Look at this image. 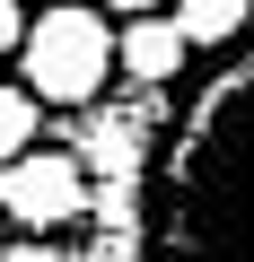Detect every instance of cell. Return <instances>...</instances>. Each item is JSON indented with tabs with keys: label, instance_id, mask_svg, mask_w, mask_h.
Segmentation results:
<instances>
[{
	"label": "cell",
	"instance_id": "obj_3",
	"mask_svg": "<svg viewBox=\"0 0 254 262\" xmlns=\"http://www.w3.org/2000/svg\"><path fill=\"white\" fill-rule=\"evenodd\" d=\"M0 219L18 236H62L88 219V166L70 149H27L18 166H0Z\"/></svg>",
	"mask_w": 254,
	"mask_h": 262
},
{
	"label": "cell",
	"instance_id": "obj_11",
	"mask_svg": "<svg viewBox=\"0 0 254 262\" xmlns=\"http://www.w3.org/2000/svg\"><path fill=\"white\" fill-rule=\"evenodd\" d=\"M96 262H149V245H123V236H105V245H96Z\"/></svg>",
	"mask_w": 254,
	"mask_h": 262
},
{
	"label": "cell",
	"instance_id": "obj_10",
	"mask_svg": "<svg viewBox=\"0 0 254 262\" xmlns=\"http://www.w3.org/2000/svg\"><path fill=\"white\" fill-rule=\"evenodd\" d=\"M0 262H70V253L44 245V236H18V245H0Z\"/></svg>",
	"mask_w": 254,
	"mask_h": 262
},
{
	"label": "cell",
	"instance_id": "obj_13",
	"mask_svg": "<svg viewBox=\"0 0 254 262\" xmlns=\"http://www.w3.org/2000/svg\"><path fill=\"white\" fill-rule=\"evenodd\" d=\"M44 9H62V0H44Z\"/></svg>",
	"mask_w": 254,
	"mask_h": 262
},
{
	"label": "cell",
	"instance_id": "obj_8",
	"mask_svg": "<svg viewBox=\"0 0 254 262\" xmlns=\"http://www.w3.org/2000/svg\"><path fill=\"white\" fill-rule=\"evenodd\" d=\"M35 140H44V96L18 79V88H0V166H18Z\"/></svg>",
	"mask_w": 254,
	"mask_h": 262
},
{
	"label": "cell",
	"instance_id": "obj_6",
	"mask_svg": "<svg viewBox=\"0 0 254 262\" xmlns=\"http://www.w3.org/2000/svg\"><path fill=\"white\" fill-rule=\"evenodd\" d=\"M88 227L96 236H123V245H149V175L88 184Z\"/></svg>",
	"mask_w": 254,
	"mask_h": 262
},
{
	"label": "cell",
	"instance_id": "obj_9",
	"mask_svg": "<svg viewBox=\"0 0 254 262\" xmlns=\"http://www.w3.org/2000/svg\"><path fill=\"white\" fill-rule=\"evenodd\" d=\"M35 18H27V0H0V53H27Z\"/></svg>",
	"mask_w": 254,
	"mask_h": 262
},
{
	"label": "cell",
	"instance_id": "obj_5",
	"mask_svg": "<svg viewBox=\"0 0 254 262\" xmlns=\"http://www.w3.org/2000/svg\"><path fill=\"white\" fill-rule=\"evenodd\" d=\"M123 70H132L141 88H175L184 79V61H193V44H184V27L175 18H123Z\"/></svg>",
	"mask_w": 254,
	"mask_h": 262
},
{
	"label": "cell",
	"instance_id": "obj_12",
	"mask_svg": "<svg viewBox=\"0 0 254 262\" xmlns=\"http://www.w3.org/2000/svg\"><path fill=\"white\" fill-rule=\"evenodd\" d=\"M114 18H158V0H105Z\"/></svg>",
	"mask_w": 254,
	"mask_h": 262
},
{
	"label": "cell",
	"instance_id": "obj_2",
	"mask_svg": "<svg viewBox=\"0 0 254 262\" xmlns=\"http://www.w3.org/2000/svg\"><path fill=\"white\" fill-rule=\"evenodd\" d=\"M123 35H114V18L105 9H88V0H62V9H44L35 18V35H27V53H18V70H27V88L44 96V105H62V114H96L105 105V88H114V70H123V53H114Z\"/></svg>",
	"mask_w": 254,
	"mask_h": 262
},
{
	"label": "cell",
	"instance_id": "obj_4",
	"mask_svg": "<svg viewBox=\"0 0 254 262\" xmlns=\"http://www.w3.org/2000/svg\"><path fill=\"white\" fill-rule=\"evenodd\" d=\"M158 122H167V105H158V88H141L132 105H96L88 122H79V140H70V158L88 166V184H123V175H149L158 166Z\"/></svg>",
	"mask_w": 254,
	"mask_h": 262
},
{
	"label": "cell",
	"instance_id": "obj_1",
	"mask_svg": "<svg viewBox=\"0 0 254 262\" xmlns=\"http://www.w3.org/2000/svg\"><path fill=\"white\" fill-rule=\"evenodd\" d=\"M149 262H254V53L175 114L149 166Z\"/></svg>",
	"mask_w": 254,
	"mask_h": 262
},
{
	"label": "cell",
	"instance_id": "obj_7",
	"mask_svg": "<svg viewBox=\"0 0 254 262\" xmlns=\"http://www.w3.org/2000/svg\"><path fill=\"white\" fill-rule=\"evenodd\" d=\"M175 27H184V44H237L245 35V18H254V0H175V9H167Z\"/></svg>",
	"mask_w": 254,
	"mask_h": 262
}]
</instances>
